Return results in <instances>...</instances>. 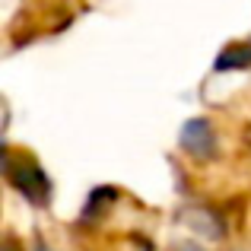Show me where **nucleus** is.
Wrapping results in <instances>:
<instances>
[{
  "label": "nucleus",
  "instance_id": "nucleus-3",
  "mask_svg": "<svg viewBox=\"0 0 251 251\" xmlns=\"http://www.w3.org/2000/svg\"><path fill=\"white\" fill-rule=\"evenodd\" d=\"M181 220L188 223L194 232H201V235H207V239H220L223 235V220L216 213H210V210H203V207H188V210H181Z\"/></svg>",
  "mask_w": 251,
  "mask_h": 251
},
{
  "label": "nucleus",
  "instance_id": "nucleus-2",
  "mask_svg": "<svg viewBox=\"0 0 251 251\" xmlns=\"http://www.w3.org/2000/svg\"><path fill=\"white\" fill-rule=\"evenodd\" d=\"M181 150L197 162H207L216 156V130L207 118H191L181 127Z\"/></svg>",
  "mask_w": 251,
  "mask_h": 251
},
{
  "label": "nucleus",
  "instance_id": "nucleus-1",
  "mask_svg": "<svg viewBox=\"0 0 251 251\" xmlns=\"http://www.w3.org/2000/svg\"><path fill=\"white\" fill-rule=\"evenodd\" d=\"M3 175L32 207H45L51 201V181L45 175V169L29 156H13L10 150L3 153Z\"/></svg>",
  "mask_w": 251,
  "mask_h": 251
},
{
  "label": "nucleus",
  "instance_id": "nucleus-7",
  "mask_svg": "<svg viewBox=\"0 0 251 251\" xmlns=\"http://www.w3.org/2000/svg\"><path fill=\"white\" fill-rule=\"evenodd\" d=\"M35 251H51V248H45V245H38V248H35Z\"/></svg>",
  "mask_w": 251,
  "mask_h": 251
},
{
  "label": "nucleus",
  "instance_id": "nucleus-6",
  "mask_svg": "<svg viewBox=\"0 0 251 251\" xmlns=\"http://www.w3.org/2000/svg\"><path fill=\"white\" fill-rule=\"evenodd\" d=\"M175 251H203L201 245H191V242H181V245H175Z\"/></svg>",
  "mask_w": 251,
  "mask_h": 251
},
{
  "label": "nucleus",
  "instance_id": "nucleus-4",
  "mask_svg": "<svg viewBox=\"0 0 251 251\" xmlns=\"http://www.w3.org/2000/svg\"><path fill=\"white\" fill-rule=\"evenodd\" d=\"M245 67H251V42L232 45L216 57V70H245Z\"/></svg>",
  "mask_w": 251,
  "mask_h": 251
},
{
  "label": "nucleus",
  "instance_id": "nucleus-8",
  "mask_svg": "<svg viewBox=\"0 0 251 251\" xmlns=\"http://www.w3.org/2000/svg\"><path fill=\"white\" fill-rule=\"evenodd\" d=\"M147 251H150V248H147Z\"/></svg>",
  "mask_w": 251,
  "mask_h": 251
},
{
  "label": "nucleus",
  "instance_id": "nucleus-5",
  "mask_svg": "<svg viewBox=\"0 0 251 251\" xmlns=\"http://www.w3.org/2000/svg\"><path fill=\"white\" fill-rule=\"evenodd\" d=\"M115 194H118L115 188H96V191H92V197H89V203H86V210H83V220H89V216L96 213L99 203H102V207H105V203H111V201H115Z\"/></svg>",
  "mask_w": 251,
  "mask_h": 251
}]
</instances>
